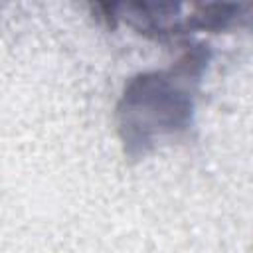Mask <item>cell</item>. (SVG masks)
<instances>
[{
  "label": "cell",
  "instance_id": "obj_1",
  "mask_svg": "<svg viewBox=\"0 0 253 253\" xmlns=\"http://www.w3.org/2000/svg\"><path fill=\"white\" fill-rule=\"evenodd\" d=\"M210 63L206 43H192L168 69L144 71L128 79L117 105L123 150L138 160L194 125L196 97Z\"/></svg>",
  "mask_w": 253,
  "mask_h": 253
},
{
  "label": "cell",
  "instance_id": "obj_2",
  "mask_svg": "<svg viewBox=\"0 0 253 253\" xmlns=\"http://www.w3.org/2000/svg\"><path fill=\"white\" fill-rule=\"evenodd\" d=\"M105 18L121 20L136 32L152 38L182 36L198 30H225L237 18L239 4H156V2H117L99 4Z\"/></svg>",
  "mask_w": 253,
  "mask_h": 253
}]
</instances>
